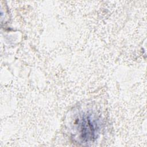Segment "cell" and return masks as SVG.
Wrapping results in <instances>:
<instances>
[{
	"mask_svg": "<svg viewBox=\"0 0 147 147\" xmlns=\"http://www.w3.org/2000/svg\"><path fill=\"white\" fill-rule=\"evenodd\" d=\"M78 136L82 142H90L97 137L99 131V123L96 118L91 114H83L76 122Z\"/></svg>",
	"mask_w": 147,
	"mask_h": 147,
	"instance_id": "1",
	"label": "cell"
}]
</instances>
